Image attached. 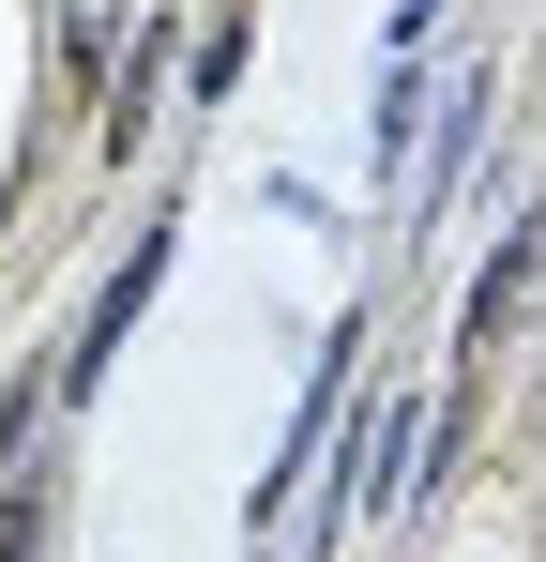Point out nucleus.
Segmentation results:
<instances>
[{
  "instance_id": "f257e3e1",
  "label": "nucleus",
  "mask_w": 546,
  "mask_h": 562,
  "mask_svg": "<svg viewBox=\"0 0 546 562\" xmlns=\"http://www.w3.org/2000/svg\"><path fill=\"white\" fill-rule=\"evenodd\" d=\"M410 441H425V426H410V411L379 395V411H364V426H350V502H379V486L410 471ZM350 502H334V517H350Z\"/></svg>"
}]
</instances>
